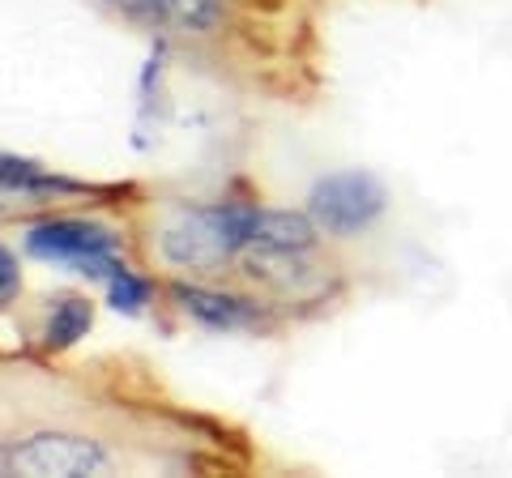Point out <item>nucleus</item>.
Wrapping results in <instances>:
<instances>
[{
  "mask_svg": "<svg viewBox=\"0 0 512 478\" xmlns=\"http://www.w3.org/2000/svg\"><path fill=\"white\" fill-rule=\"evenodd\" d=\"M256 205H201L180 210L163 227V257L180 269H218L222 261L239 257L252 239Z\"/></svg>",
  "mask_w": 512,
  "mask_h": 478,
  "instance_id": "obj_1",
  "label": "nucleus"
},
{
  "mask_svg": "<svg viewBox=\"0 0 512 478\" xmlns=\"http://www.w3.org/2000/svg\"><path fill=\"white\" fill-rule=\"evenodd\" d=\"M26 248L43 261L77 265L82 274H94V278H111L124 265L116 257V235L107 227H99V222H82V218L39 222V227H30Z\"/></svg>",
  "mask_w": 512,
  "mask_h": 478,
  "instance_id": "obj_2",
  "label": "nucleus"
},
{
  "mask_svg": "<svg viewBox=\"0 0 512 478\" xmlns=\"http://www.w3.org/2000/svg\"><path fill=\"white\" fill-rule=\"evenodd\" d=\"M380 210H384V188L367 171L325 175L308 197V218L316 222V231L329 235H359L380 218Z\"/></svg>",
  "mask_w": 512,
  "mask_h": 478,
  "instance_id": "obj_3",
  "label": "nucleus"
},
{
  "mask_svg": "<svg viewBox=\"0 0 512 478\" xmlns=\"http://www.w3.org/2000/svg\"><path fill=\"white\" fill-rule=\"evenodd\" d=\"M107 453L86 436H64V432H43L22 444L5 449V474H26V478H86L103 474Z\"/></svg>",
  "mask_w": 512,
  "mask_h": 478,
  "instance_id": "obj_4",
  "label": "nucleus"
},
{
  "mask_svg": "<svg viewBox=\"0 0 512 478\" xmlns=\"http://www.w3.org/2000/svg\"><path fill=\"white\" fill-rule=\"evenodd\" d=\"M171 295L188 316H197V321L210 325V329H239V325L256 321V308L248 304V299H235V295L201 291V286H184V282H175Z\"/></svg>",
  "mask_w": 512,
  "mask_h": 478,
  "instance_id": "obj_5",
  "label": "nucleus"
},
{
  "mask_svg": "<svg viewBox=\"0 0 512 478\" xmlns=\"http://www.w3.org/2000/svg\"><path fill=\"white\" fill-rule=\"evenodd\" d=\"M312 244H316V222H312L308 214H291V210H256L248 248L308 252Z\"/></svg>",
  "mask_w": 512,
  "mask_h": 478,
  "instance_id": "obj_6",
  "label": "nucleus"
},
{
  "mask_svg": "<svg viewBox=\"0 0 512 478\" xmlns=\"http://www.w3.org/2000/svg\"><path fill=\"white\" fill-rule=\"evenodd\" d=\"M137 9L184 30H210L218 22V0H137Z\"/></svg>",
  "mask_w": 512,
  "mask_h": 478,
  "instance_id": "obj_7",
  "label": "nucleus"
},
{
  "mask_svg": "<svg viewBox=\"0 0 512 478\" xmlns=\"http://www.w3.org/2000/svg\"><path fill=\"white\" fill-rule=\"evenodd\" d=\"M90 329V304L82 299H60L47 316V346H73Z\"/></svg>",
  "mask_w": 512,
  "mask_h": 478,
  "instance_id": "obj_8",
  "label": "nucleus"
},
{
  "mask_svg": "<svg viewBox=\"0 0 512 478\" xmlns=\"http://www.w3.org/2000/svg\"><path fill=\"white\" fill-rule=\"evenodd\" d=\"M0 188L5 193H52V188H69L56 175L39 171L35 163H22V158H5L0 154Z\"/></svg>",
  "mask_w": 512,
  "mask_h": 478,
  "instance_id": "obj_9",
  "label": "nucleus"
},
{
  "mask_svg": "<svg viewBox=\"0 0 512 478\" xmlns=\"http://www.w3.org/2000/svg\"><path fill=\"white\" fill-rule=\"evenodd\" d=\"M107 286H111V304L124 308V312H137L141 304H146V295H150L146 282H141L137 274H128V265H120L116 274L107 278Z\"/></svg>",
  "mask_w": 512,
  "mask_h": 478,
  "instance_id": "obj_10",
  "label": "nucleus"
},
{
  "mask_svg": "<svg viewBox=\"0 0 512 478\" xmlns=\"http://www.w3.org/2000/svg\"><path fill=\"white\" fill-rule=\"evenodd\" d=\"M18 286H22V278H18V265H13V257H9L5 248H0V304L18 295Z\"/></svg>",
  "mask_w": 512,
  "mask_h": 478,
  "instance_id": "obj_11",
  "label": "nucleus"
},
{
  "mask_svg": "<svg viewBox=\"0 0 512 478\" xmlns=\"http://www.w3.org/2000/svg\"><path fill=\"white\" fill-rule=\"evenodd\" d=\"M0 470H5V453H0Z\"/></svg>",
  "mask_w": 512,
  "mask_h": 478,
  "instance_id": "obj_12",
  "label": "nucleus"
}]
</instances>
